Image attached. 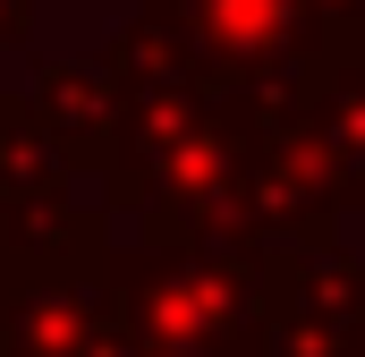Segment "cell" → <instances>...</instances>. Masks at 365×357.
Listing matches in <instances>:
<instances>
[{"mask_svg":"<svg viewBox=\"0 0 365 357\" xmlns=\"http://www.w3.org/2000/svg\"><path fill=\"white\" fill-rule=\"evenodd\" d=\"M145 17L212 77V94L230 102V119L247 136L306 119L323 77L340 60H357L331 43L314 0H145Z\"/></svg>","mask_w":365,"mask_h":357,"instance_id":"cell-1","label":"cell"},{"mask_svg":"<svg viewBox=\"0 0 365 357\" xmlns=\"http://www.w3.org/2000/svg\"><path fill=\"white\" fill-rule=\"evenodd\" d=\"M110 306L145 349H255L272 332V256L255 247H128L110 256Z\"/></svg>","mask_w":365,"mask_h":357,"instance_id":"cell-2","label":"cell"},{"mask_svg":"<svg viewBox=\"0 0 365 357\" xmlns=\"http://www.w3.org/2000/svg\"><path fill=\"white\" fill-rule=\"evenodd\" d=\"M272 341L280 357H365V264L340 247L272 256Z\"/></svg>","mask_w":365,"mask_h":357,"instance_id":"cell-3","label":"cell"},{"mask_svg":"<svg viewBox=\"0 0 365 357\" xmlns=\"http://www.w3.org/2000/svg\"><path fill=\"white\" fill-rule=\"evenodd\" d=\"M34 119H43V136L60 145L68 171H110V154H119V102H110L102 69L43 60L34 69Z\"/></svg>","mask_w":365,"mask_h":357,"instance_id":"cell-4","label":"cell"},{"mask_svg":"<svg viewBox=\"0 0 365 357\" xmlns=\"http://www.w3.org/2000/svg\"><path fill=\"white\" fill-rule=\"evenodd\" d=\"M306 128H314L331 178H340V204H365V51H357V60H340V69L323 77Z\"/></svg>","mask_w":365,"mask_h":357,"instance_id":"cell-5","label":"cell"},{"mask_svg":"<svg viewBox=\"0 0 365 357\" xmlns=\"http://www.w3.org/2000/svg\"><path fill=\"white\" fill-rule=\"evenodd\" d=\"M68 162L60 145L43 136L34 119V94H0V204H43V196H68Z\"/></svg>","mask_w":365,"mask_h":357,"instance_id":"cell-6","label":"cell"},{"mask_svg":"<svg viewBox=\"0 0 365 357\" xmlns=\"http://www.w3.org/2000/svg\"><path fill=\"white\" fill-rule=\"evenodd\" d=\"M34 34V0H0V51H17Z\"/></svg>","mask_w":365,"mask_h":357,"instance_id":"cell-7","label":"cell"}]
</instances>
